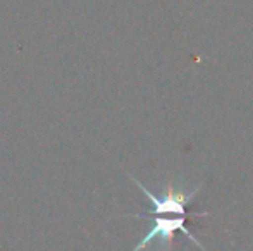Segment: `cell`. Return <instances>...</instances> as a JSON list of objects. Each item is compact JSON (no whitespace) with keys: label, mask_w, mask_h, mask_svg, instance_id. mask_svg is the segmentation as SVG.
Wrapping results in <instances>:
<instances>
[{"label":"cell","mask_w":253,"mask_h":251,"mask_svg":"<svg viewBox=\"0 0 253 251\" xmlns=\"http://www.w3.org/2000/svg\"><path fill=\"white\" fill-rule=\"evenodd\" d=\"M188 217H195V215H188ZM181 231L191 243L198 246L200 250L207 251L205 246L202 245L198 239H195V236L191 234V231L186 227V215H172V217H166V215H155L153 218V225L150 231L145 234V238L138 243L131 251H143L147 246H150L153 241L159 243L160 251H169L170 245H172L174 232Z\"/></svg>","instance_id":"cell-1"}]
</instances>
